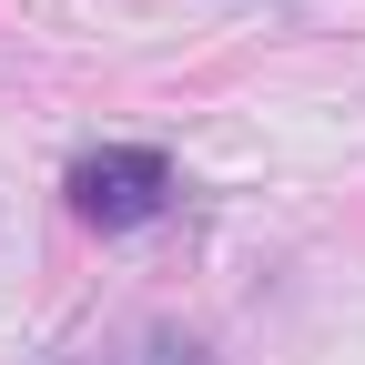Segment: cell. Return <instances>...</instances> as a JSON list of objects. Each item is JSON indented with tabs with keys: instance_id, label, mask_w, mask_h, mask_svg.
Listing matches in <instances>:
<instances>
[{
	"instance_id": "obj_1",
	"label": "cell",
	"mask_w": 365,
	"mask_h": 365,
	"mask_svg": "<svg viewBox=\"0 0 365 365\" xmlns=\"http://www.w3.org/2000/svg\"><path fill=\"white\" fill-rule=\"evenodd\" d=\"M61 193H71V213L91 223V234H143V223L173 213L182 173H173L153 143H102V153H81V163H71Z\"/></svg>"
},
{
	"instance_id": "obj_2",
	"label": "cell",
	"mask_w": 365,
	"mask_h": 365,
	"mask_svg": "<svg viewBox=\"0 0 365 365\" xmlns=\"http://www.w3.org/2000/svg\"><path fill=\"white\" fill-rule=\"evenodd\" d=\"M132 365H203V345H182V335H153L143 355H132Z\"/></svg>"
}]
</instances>
